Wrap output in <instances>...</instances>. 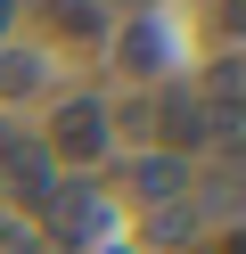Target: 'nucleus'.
<instances>
[{
  "mask_svg": "<svg viewBox=\"0 0 246 254\" xmlns=\"http://www.w3.org/2000/svg\"><path fill=\"white\" fill-rule=\"evenodd\" d=\"M8 17H16V0H0V33H8Z\"/></svg>",
  "mask_w": 246,
  "mask_h": 254,
  "instance_id": "8",
  "label": "nucleus"
},
{
  "mask_svg": "<svg viewBox=\"0 0 246 254\" xmlns=\"http://www.w3.org/2000/svg\"><path fill=\"white\" fill-rule=\"evenodd\" d=\"M123 50H131V66H140V74L156 66V33H148V25H140V33H123Z\"/></svg>",
  "mask_w": 246,
  "mask_h": 254,
  "instance_id": "7",
  "label": "nucleus"
},
{
  "mask_svg": "<svg viewBox=\"0 0 246 254\" xmlns=\"http://www.w3.org/2000/svg\"><path fill=\"white\" fill-rule=\"evenodd\" d=\"M156 115H164V131H156V139H164V148H180V156L213 139V123H205V107H197V90H164Z\"/></svg>",
  "mask_w": 246,
  "mask_h": 254,
  "instance_id": "3",
  "label": "nucleus"
},
{
  "mask_svg": "<svg viewBox=\"0 0 246 254\" xmlns=\"http://www.w3.org/2000/svg\"><path fill=\"white\" fill-rule=\"evenodd\" d=\"M41 90V58L33 50H0V99H33Z\"/></svg>",
  "mask_w": 246,
  "mask_h": 254,
  "instance_id": "5",
  "label": "nucleus"
},
{
  "mask_svg": "<svg viewBox=\"0 0 246 254\" xmlns=\"http://www.w3.org/2000/svg\"><path fill=\"white\" fill-rule=\"evenodd\" d=\"M107 131H115V115L98 99H66L58 115H49V156H66V164H98L107 156Z\"/></svg>",
  "mask_w": 246,
  "mask_h": 254,
  "instance_id": "1",
  "label": "nucleus"
},
{
  "mask_svg": "<svg viewBox=\"0 0 246 254\" xmlns=\"http://www.w3.org/2000/svg\"><path fill=\"white\" fill-rule=\"evenodd\" d=\"M0 181H8V197L33 205V213H49V197H58V181H49V148H33V139L8 131V123H0Z\"/></svg>",
  "mask_w": 246,
  "mask_h": 254,
  "instance_id": "2",
  "label": "nucleus"
},
{
  "mask_svg": "<svg viewBox=\"0 0 246 254\" xmlns=\"http://www.w3.org/2000/svg\"><path fill=\"white\" fill-rule=\"evenodd\" d=\"M41 8H49V0H41ZM58 25H66V33H98V17L82 8V0H58Z\"/></svg>",
  "mask_w": 246,
  "mask_h": 254,
  "instance_id": "6",
  "label": "nucleus"
},
{
  "mask_svg": "<svg viewBox=\"0 0 246 254\" xmlns=\"http://www.w3.org/2000/svg\"><path fill=\"white\" fill-rule=\"evenodd\" d=\"M131 181H140V197H189V164H180V156H148L140 172H131Z\"/></svg>",
  "mask_w": 246,
  "mask_h": 254,
  "instance_id": "4",
  "label": "nucleus"
}]
</instances>
